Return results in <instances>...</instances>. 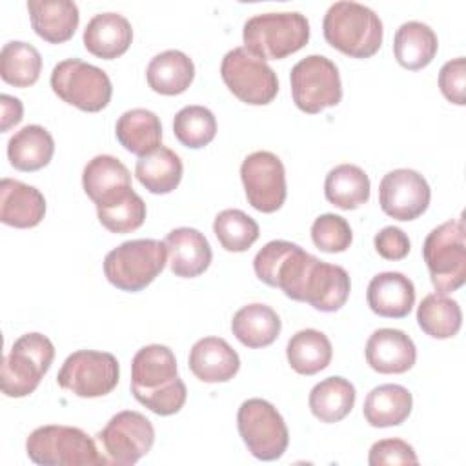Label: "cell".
<instances>
[{
	"mask_svg": "<svg viewBox=\"0 0 466 466\" xmlns=\"http://www.w3.org/2000/svg\"><path fill=\"white\" fill-rule=\"evenodd\" d=\"M131 393L149 411L167 417L182 410L187 399L178 377L175 353L164 344L140 348L131 360Z\"/></svg>",
	"mask_w": 466,
	"mask_h": 466,
	"instance_id": "cell-1",
	"label": "cell"
},
{
	"mask_svg": "<svg viewBox=\"0 0 466 466\" xmlns=\"http://www.w3.org/2000/svg\"><path fill=\"white\" fill-rule=\"evenodd\" d=\"M326 42L353 58L373 56L382 44V22L379 15L359 2H335L322 20Z\"/></svg>",
	"mask_w": 466,
	"mask_h": 466,
	"instance_id": "cell-2",
	"label": "cell"
},
{
	"mask_svg": "<svg viewBox=\"0 0 466 466\" xmlns=\"http://www.w3.org/2000/svg\"><path fill=\"white\" fill-rule=\"evenodd\" d=\"M244 47L262 60H282L309 40V22L299 11L260 13L246 20Z\"/></svg>",
	"mask_w": 466,
	"mask_h": 466,
	"instance_id": "cell-3",
	"label": "cell"
},
{
	"mask_svg": "<svg viewBox=\"0 0 466 466\" xmlns=\"http://www.w3.org/2000/svg\"><path fill=\"white\" fill-rule=\"evenodd\" d=\"M27 457L40 466H100L107 459L95 441L80 428L46 424L33 430L25 441Z\"/></svg>",
	"mask_w": 466,
	"mask_h": 466,
	"instance_id": "cell-4",
	"label": "cell"
},
{
	"mask_svg": "<svg viewBox=\"0 0 466 466\" xmlns=\"http://www.w3.org/2000/svg\"><path fill=\"white\" fill-rule=\"evenodd\" d=\"M167 248L155 238L127 240L111 249L104 258V275L122 291H142L164 269Z\"/></svg>",
	"mask_w": 466,
	"mask_h": 466,
	"instance_id": "cell-5",
	"label": "cell"
},
{
	"mask_svg": "<svg viewBox=\"0 0 466 466\" xmlns=\"http://www.w3.org/2000/svg\"><path fill=\"white\" fill-rule=\"evenodd\" d=\"M422 258L437 293L457 291L466 280V231L462 218L446 220L433 228L424 238Z\"/></svg>",
	"mask_w": 466,
	"mask_h": 466,
	"instance_id": "cell-6",
	"label": "cell"
},
{
	"mask_svg": "<svg viewBox=\"0 0 466 466\" xmlns=\"http://www.w3.org/2000/svg\"><path fill=\"white\" fill-rule=\"evenodd\" d=\"M55 359L53 342L42 333H25L18 337L2 362V391L7 397H27L42 377L49 371Z\"/></svg>",
	"mask_w": 466,
	"mask_h": 466,
	"instance_id": "cell-7",
	"label": "cell"
},
{
	"mask_svg": "<svg viewBox=\"0 0 466 466\" xmlns=\"http://www.w3.org/2000/svg\"><path fill=\"white\" fill-rule=\"evenodd\" d=\"M53 93L69 106L80 111H102L113 95V86L107 73L80 58H66L53 67Z\"/></svg>",
	"mask_w": 466,
	"mask_h": 466,
	"instance_id": "cell-8",
	"label": "cell"
},
{
	"mask_svg": "<svg viewBox=\"0 0 466 466\" xmlns=\"http://www.w3.org/2000/svg\"><path fill=\"white\" fill-rule=\"evenodd\" d=\"M237 428L255 459L277 461L288 450V426L279 410L264 399H248L240 404Z\"/></svg>",
	"mask_w": 466,
	"mask_h": 466,
	"instance_id": "cell-9",
	"label": "cell"
},
{
	"mask_svg": "<svg viewBox=\"0 0 466 466\" xmlns=\"http://www.w3.org/2000/svg\"><path fill=\"white\" fill-rule=\"evenodd\" d=\"M289 84L295 106L308 115L333 107L342 98L339 67L324 55H309L299 60L291 67Z\"/></svg>",
	"mask_w": 466,
	"mask_h": 466,
	"instance_id": "cell-10",
	"label": "cell"
},
{
	"mask_svg": "<svg viewBox=\"0 0 466 466\" xmlns=\"http://www.w3.org/2000/svg\"><path fill=\"white\" fill-rule=\"evenodd\" d=\"M220 76L228 89L249 106H266L279 93L277 73L246 47H233L224 55Z\"/></svg>",
	"mask_w": 466,
	"mask_h": 466,
	"instance_id": "cell-11",
	"label": "cell"
},
{
	"mask_svg": "<svg viewBox=\"0 0 466 466\" xmlns=\"http://www.w3.org/2000/svg\"><path fill=\"white\" fill-rule=\"evenodd\" d=\"M120 377V366L113 353L78 350L62 364L56 382L60 388L82 399H95L111 393Z\"/></svg>",
	"mask_w": 466,
	"mask_h": 466,
	"instance_id": "cell-12",
	"label": "cell"
},
{
	"mask_svg": "<svg viewBox=\"0 0 466 466\" xmlns=\"http://www.w3.org/2000/svg\"><path fill=\"white\" fill-rule=\"evenodd\" d=\"M313 255L289 240H271L253 258V269L258 280L279 288L291 300H300L306 273Z\"/></svg>",
	"mask_w": 466,
	"mask_h": 466,
	"instance_id": "cell-13",
	"label": "cell"
},
{
	"mask_svg": "<svg viewBox=\"0 0 466 466\" xmlns=\"http://www.w3.org/2000/svg\"><path fill=\"white\" fill-rule=\"evenodd\" d=\"M96 437L106 451L107 464L131 466L151 450L155 428L146 415L124 410L113 415Z\"/></svg>",
	"mask_w": 466,
	"mask_h": 466,
	"instance_id": "cell-14",
	"label": "cell"
},
{
	"mask_svg": "<svg viewBox=\"0 0 466 466\" xmlns=\"http://www.w3.org/2000/svg\"><path fill=\"white\" fill-rule=\"evenodd\" d=\"M246 198L260 213H273L286 200V169L271 151H255L240 164Z\"/></svg>",
	"mask_w": 466,
	"mask_h": 466,
	"instance_id": "cell-15",
	"label": "cell"
},
{
	"mask_svg": "<svg viewBox=\"0 0 466 466\" xmlns=\"http://www.w3.org/2000/svg\"><path fill=\"white\" fill-rule=\"evenodd\" d=\"M431 198L428 180L415 169L400 167L386 173L379 184L380 209L400 222L420 217Z\"/></svg>",
	"mask_w": 466,
	"mask_h": 466,
	"instance_id": "cell-16",
	"label": "cell"
},
{
	"mask_svg": "<svg viewBox=\"0 0 466 466\" xmlns=\"http://www.w3.org/2000/svg\"><path fill=\"white\" fill-rule=\"evenodd\" d=\"M351 289V280L342 266L313 258L300 291L299 302H308L319 311L331 313L340 309Z\"/></svg>",
	"mask_w": 466,
	"mask_h": 466,
	"instance_id": "cell-17",
	"label": "cell"
},
{
	"mask_svg": "<svg viewBox=\"0 0 466 466\" xmlns=\"http://www.w3.org/2000/svg\"><path fill=\"white\" fill-rule=\"evenodd\" d=\"M366 362L384 375L406 373L417 360V348L410 335L393 328L375 329L366 342Z\"/></svg>",
	"mask_w": 466,
	"mask_h": 466,
	"instance_id": "cell-18",
	"label": "cell"
},
{
	"mask_svg": "<svg viewBox=\"0 0 466 466\" xmlns=\"http://www.w3.org/2000/svg\"><path fill=\"white\" fill-rule=\"evenodd\" d=\"M82 186L95 206L111 204L133 191L129 169L113 155L93 157L84 167Z\"/></svg>",
	"mask_w": 466,
	"mask_h": 466,
	"instance_id": "cell-19",
	"label": "cell"
},
{
	"mask_svg": "<svg viewBox=\"0 0 466 466\" xmlns=\"http://www.w3.org/2000/svg\"><path fill=\"white\" fill-rule=\"evenodd\" d=\"M169 257V269L182 279L202 275L213 258L211 246L204 233L195 228H177L164 238Z\"/></svg>",
	"mask_w": 466,
	"mask_h": 466,
	"instance_id": "cell-20",
	"label": "cell"
},
{
	"mask_svg": "<svg viewBox=\"0 0 466 466\" xmlns=\"http://www.w3.org/2000/svg\"><path fill=\"white\" fill-rule=\"evenodd\" d=\"M366 300L375 315L402 319L415 304V286L404 273L382 271L370 280Z\"/></svg>",
	"mask_w": 466,
	"mask_h": 466,
	"instance_id": "cell-21",
	"label": "cell"
},
{
	"mask_svg": "<svg viewBox=\"0 0 466 466\" xmlns=\"http://www.w3.org/2000/svg\"><path fill=\"white\" fill-rule=\"evenodd\" d=\"M46 215L44 195L29 184L15 178L0 182V220L5 226L27 229L42 222Z\"/></svg>",
	"mask_w": 466,
	"mask_h": 466,
	"instance_id": "cell-22",
	"label": "cell"
},
{
	"mask_svg": "<svg viewBox=\"0 0 466 466\" xmlns=\"http://www.w3.org/2000/svg\"><path fill=\"white\" fill-rule=\"evenodd\" d=\"M191 373L202 382H226L240 370L238 353L220 337L197 340L187 359Z\"/></svg>",
	"mask_w": 466,
	"mask_h": 466,
	"instance_id": "cell-23",
	"label": "cell"
},
{
	"mask_svg": "<svg viewBox=\"0 0 466 466\" xmlns=\"http://www.w3.org/2000/svg\"><path fill=\"white\" fill-rule=\"evenodd\" d=\"M84 47L104 60L124 55L133 40V27L120 13H98L84 29Z\"/></svg>",
	"mask_w": 466,
	"mask_h": 466,
	"instance_id": "cell-24",
	"label": "cell"
},
{
	"mask_svg": "<svg viewBox=\"0 0 466 466\" xmlns=\"http://www.w3.org/2000/svg\"><path fill=\"white\" fill-rule=\"evenodd\" d=\"M27 11L31 27L49 44L67 42L80 22L78 5L71 0H29Z\"/></svg>",
	"mask_w": 466,
	"mask_h": 466,
	"instance_id": "cell-25",
	"label": "cell"
},
{
	"mask_svg": "<svg viewBox=\"0 0 466 466\" xmlns=\"http://www.w3.org/2000/svg\"><path fill=\"white\" fill-rule=\"evenodd\" d=\"M146 78L155 93L175 96L191 86L195 78V64L186 53L167 49L149 60Z\"/></svg>",
	"mask_w": 466,
	"mask_h": 466,
	"instance_id": "cell-26",
	"label": "cell"
},
{
	"mask_svg": "<svg viewBox=\"0 0 466 466\" xmlns=\"http://www.w3.org/2000/svg\"><path fill=\"white\" fill-rule=\"evenodd\" d=\"M115 135L120 146L137 157H146L162 146L160 118L144 107H135L122 113L116 120Z\"/></svg>",
	"mask_w": 466,
	"mask_h": 466,
	"instance_id": "cell-27",
	"label": "cell"
},
{
	"mask_svg": "<svg viewBox=\"0 0 466 466\" xmlns=\"http://www.w3.org/2000/svg\"><path fill=\"white\" fill-rule=\"evenodd\" d=\"M413 408V397L400 384H380L364 399V419L373 428H390L402 424Z\"/></svg>",
	"mask_w": 466,
	"mask_h": 466,
	"instance_id": "cell-28",
	"label": "cell"
},
{
	"mask_svg": "<svg viewBox=\"0 0 466 466\" xmlns=\"http://www.w3.org/2000/svg\"><path fill=\"white\" fill-rule=\"evenodd\" d=\"M282 322L277 311L266 304L242 306L231 320V331L246 348H266L280 335Z\"/></svg>",
	"mask_w": 466,
	"mask_h": 466,
	"instance_id": "cell-29",
	"label": "cell"
},
{
	"mask_svg": "<svg viewBox=\"0 0 466 466\" xmlns=\"http://www.w3.org/2000/svg\"><path fill=\"white\" fill-rule=\"evenodd\" d=\"M439 40L435 31L419 20L399 25L393 38V55L397 62L410 71L426 67L437 55Z\"/></svg>",
	"mask_w": 466,
	"mask_h": 466,
	"instance_id": "cell-30",
	"label": "cell"
},
{
	"mask_svg": "<svg viewBox=\"0 0 466 466\" xmlns=\"http://www.w3.org/2000/svg\"><path fill=\"white\" fill-rule=\"evenodd\" d=\"M53 153L55 140L51 133L38 124L24 126L7 142V158L18 171H38L46 167Z\"/></svg>",
	"mask_w": 466,
	"mask_h": 466,
	"instance_id": "cell-31",
	"label": "cell"
},
{
	"mask_svg": "<svg viewBox=\"0 0 466 466\" xmlns=\"http://www.w3.org/2000/svg\"><path fill=\"white\" fill-rule=\"evenodd\" d=\"M184 166L180 157L166 147L160 146L146 157H138L135 166V175L138 182L153 195H166L177 189L182 180Z\"/></svg>",
	"mask_w": 466,
	"mask_h": 466,
	"instance_id": "cell-32",
	"label": "cell"
},
{
	"mask_svg": "<svg viewBox=\"0 0 466 466\" xmlns=\"http://www.w3.org/2000/svg\"><path fill=\"white\" fill-rule=\"evenodd\" d=\"M324 195L339 209H357L370 200V178L355 164H339L326 175Z\"/></svg>",
	"mask_w": 466,
	"mask_h": 466,
	"instance_id": "cell-33",
	"label": "cell"
},
{
	"mask_svg": "<svg viewBox=\"0 0 466 466\" xmlns=\"http://www.w3.org/2000/svg\"><path fill=\"white\" fill-rule=\"evenodd\" d=\"M355 386L344 377H328L317 382L309 391L311 413L326 424L342 420L355 406Z\"/></svg>",
	"mask_w": 466,
	"mask_h": 466,
	"instance_id": "cell-34",
	"label": "cell"
},
{
	"mask_svg": "<svg viewBox=\"0 0 466 466\" xmlns=\"http://www.w3.org/2000/svg\"><path fill=\"white\" fill-rule=\"evenodd\" d=\"M286 357L291 370L299 375H315L329 366L333 348L322 331L306 328L288 340Z\"/></svg>",
	"mask_w": 466,
	"mask_h": 466,
	"instance_id": "cell-35",
	"label": "cell"
},
{
	"mask_svg": "<svg viewBox=\"0 0 466 466\" xmlns=\"http://www.w3.org/2000/svg\"><path fill=\"white\" fill-rule=\"evenodd\" d=\"M419 328L433 339L455 337L462 326V311L455 299L442 293L426 295L417 308Z\"/></svg>",
	"mask_w": 466,
	"mask_h": 466,
	"instance_id": "cell-36",
	"label": "cell"
},
{
	"mask_svg": "<svg viewBox=\"0 0 466 466\" xmlns=\"http://www.w3.org/2000/svg\"><path fill=\"white\" fill-rule=\"evenodd\" d=\"M42 71V56L38 49L22 40L4 44L0 53V76L15 87L33 86Z\"/></svg>",
	"mask_w": 466,
	"mask_h": 466,
	"instance_id": "cell-37",
	"label": "cell"
},
{
	"mask_svg": "<svg viewBox=\"0 0 466 466\" xmlns=\"http://www.w3.org/2000/svg\"><path fill=\"white\" fill-rule=\"evenodd\" d=\"M213 233L226 251L242 253L257 242L260 229L255 218L242 209H224L215 217Z\"/></svg>",
	"mask_w": 466,
	"mask_h": 466,
	"instance_id": "cell-38",
	"label": "cell"
},
{
	"mask_svg": "<svg viewBox=\"0 0 466 466\" xmlns=\"http://www.w3.org/2000/svg\"><path fill=\"white\" fill-rule=\"evenodd\" d=\"M177 140L191 149L208 146L217 135V118L204 106H186L173 118Z\"/></svg>",
	"mask_w": 466,
	"mask_h": 466,
	"instance_id": "cell-39",
	"label": "cell"
},
{
	"mask_svg": "<svg viewBox=\"0 0 466 466\" xmlns=\"http://www.w3.org/2000/svg\"><path fill=\"white\" fill-rule=\"evenodd\" d=\"M96 215L107 231L116 235L131 233L146 220V202L138 193L131 191L111 204L96 206Z\"/></svg>",
	"mask_w": 466,
	"mask_h": 466,
	"instance_id": "cell-40",
	"label": "cell"
},
{
	"mask_svg": "<svg viewBox=\"0 0 466 466\" xmlns=\"http://www.w3.org/2000/svg\"><path fill=\"white\" fill-rule=\"evenodd\" d=\"M311 240L324 253H342L351 246L353 233L344 217L324 213L311 224Z\"/></svg>",
	"mask_w": 466,
	"mask_h": 466,
	"instance_id": "cell-41",
	"label": "cell"
},
{
	"mask_svg": "<svg viewBox=\"0 0 466 466\" xmlns=\"http://www.w3.org/2000/svg\"><path fill=\"white\" fill-rule=\"evenodd\" d=\"M368 462L371 466L382 464H417L419 457L411 444L402 439H382L373 442L368 453Z\"/></svg>",
	"mask_w": 466,
	"mask_h": 466,
	"instance_id": "cell-42",
	"label": "cell"
},
{
	"mask_svg": "<svg viewBox=\"0 0 466 466\" xmlns=\"http://www.w3.org/2000/svg\"><path fill=\"white\" fill-rule=\"evenodd\" d=\"M439 87L446 100L464 106L466 104V60L457 56L448 60L439 71Z\"/></svg>",
	"mask_w": 466,
	"mask_h": 466,
	"instance_id": "cell-43",
	"label": "cell"
},
{
	"mask_svg": "<svg viewBox=\"0 0 466 466\" xmlns=\"http://www.w3.org/2000/svg\"><path fill=\"white\" fill-rule=\"evenodd\" d=\"M377 253L386 260H402L410 253V238L408 235L397 226L382 228L375 238Z\"/></svg>",
	"mask_w": 466,
	"mask_h": 466,
	"instance_id": "cell-44",
	"label": "cell"
},
{
	"mask_svg": "<svg viewBox=\"0 0 466 466\" xmlns=\"http://www.w3.org/2000/svg\"><path fill=\"white\" fill-rule=\"evenodd\" d=\"M0 106H2V131H9L13 126H16L22 120L24 115V106L16 96L11 95H2L0 96Z\"/></svg>",
	"mask_w": 466,
	"mask_h": 466,
	"instance_id": "cell-45",
	"label": "cell"
}]
</instances>
